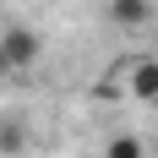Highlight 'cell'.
<instances>
[{
    "instance_id": "6da1fadb",
    "label": "cell",
    "mask_w": 158,
    "mask_h": 158,
    "mask_svg": "<svg viewBox=\"0 0 158 158\" xmlns=\"http://www.w3.org/2000/svg\"><path fill=\"white\" fill-rule=\"evenodd\" d=\"M0 55H6V71H33V65L44 60V38L33 27H22V22H11V27L0 33Z\"/></svg>"
},
{
    "instance_id": "7a4b0ae2",
    "label": "cell",
    "mask_w": 158,
    "mask_h": 158,
    "mask_svg": "<svg viewBox=\"0 0 158 158\" xmlns=\"http://www.w3.org/2000/svg\"><path fill=\"white\" fill-rule=\"evenodd\" d=\"M126 93L136 104H158V55H142L126 65Z\"/></svg>"
},
{
    "instance_id": "3957f363",
    "label": "cell",
    "mask_w": 158,
    "mask_h": 158,
    "mask_svg": "<svg viewBox=\"0 0 158 158\" xmlns=\"http://www.w3.org/2000/svg\"><path fill=\"white\" fill-rule=\"evenodd\" d=\"M109 22L126 27V33L147 27V22H153V0H109Z\"/></svg>"
},
{
    "instance_id": "277c9868",
    "label": "cell",
    "mask_w": 158,
    "mask_h": 158,
    "mask_svg": "<svg viewBox=\"0 0 158 158\" xmlns=\"http://www.w3.org/2000/svg\"><path fill=\"white\" fill-rule=\"evenodd\" d=\"M104 158H147V147H142V136H131V131H120V136H109Z\"/></svg>"
},
{
    "instance_id": "5b68a950",
    "label": "cell",
    "mask_w": 158,
    "mask_h": 158,
    "mask_svg": "<svg viewBox=\"0 0 158 158\" xmlns=\"http://www.w3.org/2000/svg\"><path fill=\"white\" fill-rule=\"evenodd\" d=\"M0 153H22V126H0Z\"/></svg>"
},
{
    "instance_id": "8992f818",
    "label": "cell",
    "mask_w": 158,
    "mask_h": 158,
    "mask_svg": "<svg viewBox=\"0 0 158 158\" xmlns=\"http://www.w3.org/2000/svg\"><path fill=\"white\" fill-rule=\"evenodd\" d=\"M0 77H6V55H0Z\"/></svg>"
}]
</instances>
